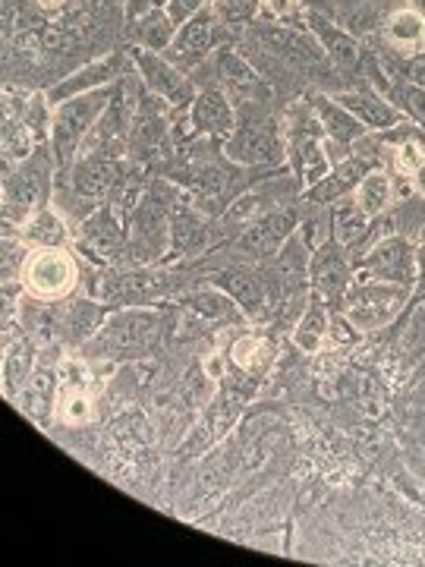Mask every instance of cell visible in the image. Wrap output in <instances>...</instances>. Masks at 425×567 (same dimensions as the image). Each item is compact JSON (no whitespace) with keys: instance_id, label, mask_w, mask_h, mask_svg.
Returning a JSON list of instances; mask_svg holds the SVG:
<instances>
[{"instance_id":"obj_6","label":"cell","mask_w":425,"mask_h":567,"mask_svg":"<svg viewBox=\"0 0 425 567\" xmlns=\"http://www.w3.org/2000/svg\"><path fill=\"white\" fill-rule=\"evenodd\" d=\"M328 136H324L322 123L315 117L312 104L309 107H293V121L287 130V158L293 164V174L312 186L319 183L331 171V158H328Z\"/></svg>"},{"instance_id":"obj_43","label":"cell","mask_w":425,"mask_h":567,"mask_svg":"<svg viewBox=\"0 0 425 567\" xmlns=\"http://www.w3.org/2000/svg\"><path fill=\"white\" fill-rule=\"evenodd\" d=\"M152 7H158V0H126V17L129 20H139Z\"/></svg>"},{"instance_id":"obj_37","label":"cell","mask_w":425,"mask_h":567,"mask_svg":"<svg viewBox=\"0 0 425 567\" xmlns=\"http://www.w3.org/2000/svg\"><path fill=\"white\" fill-rule=\"evenodd\" d=\"M186 303L193 306L196 312H203V316H211V319H230V316H237L234 312V297H227L221 287L218 290H199V293L186 297Z\"/></svg>"},{"instance_id":"obj_38","label":"cell","mask_w":425,"mask_h":567,"mask_svg":"<svg viewBox=\"0 0 425 567\" xmlns=\"http://www.w3.org/2000/svg\"><path fill=\"white\" fill-rule=\"evenodd\" d=\"M85 413H89V398H85L80 375H76V382H66L61 388V416L66 423H80L85 420Z\"/></svg>"},{"instance_id":"obj_27","label":"cell","mask_w":425,"mask_h":567,"mask_svg":"<svg viewBox=\"0 0 425 567\" xmlns=\"http://www.w3.org/2000/svg\"><path fill=\"white\" fill-rule=\"evenodd\" d=\"M199 246H205V224L196 203L180 193L170 212V252L183 256V252H196Z\"/></svg>"},{"instance_id":"obj_28","label":"cell","mask_w":425,"mask_h":567,"mask_svg":"<svg viewBox=\"0 0 425 567\" xmlns=\"http://www.w3.org/2000/svg\"><path fill=\"white\" fill-rule=\"evenodd\" d=\"M211 281H215V287H221L227 297H234L246 316H259L268 303L262 278H256L249 271H218Z\"/></svg>"},{"instance_id":"obj_19","label":"cell","mask_w":425,"mask_h":567,"mask_svg":"<svg viewBox=\"0 0 425 567\" xmlns=\"http://www.w3.org/2000/svg\"><path fill=\"white\" fill-rule=\"evenodd\" d=\"M334 102H341L363 123L369 133H382V130H394V126H404V117H401V107L385 99L382 92H372V89H346V92H338Z\"/></svg>"},{"instance_id":"obj_33","label":"cell","mask_w":425,"mask_h":567,"mask_svg":"<svg viewBox=\"0 0 425 567\" xmlns=\"http://www.w3.org/2000/svg\"><path fill=\"white\" fill-rule=\"evenodd\" d=\"M369 215L356 203H341L334 208V240L341 246H356L363 237H369Z\"/></svg>"},{"instance_id":"obj_45","label":"cell","mask_w":425,"mask_h":567,"mask_svg":"<svg viewBox=\"0 0 425 567\" xmlns=\"http://www.w3.org/2000/svg\"><path fill=\"white\" fill-rule=\"evenodd\" d=\"M413 181L425 189V158H416V162H413Z\"/></svg>"},{"instance_id":"obj_1","label":"cell","mask_w":425,"mask_h":567,"mask_svg":"<svg viewBox=\"0 0 425 567\" xmlns=\"http://www.w3.org/2000/svg\"><path fill=\"white\" fill-rule=\"evenodd\" d=\"M114 89H117V82L104 85V89H95L89 95H80V99L54 104L51 140L48 142H51V152H54V162H58L61 174H66L76 164L89 133L95 130V123L102 121V114L107 111L111 99H114Z\"/></svg>"},{"instance_id":"obj_9","label":"cell","mask_w":425,"mask_h":567,"mask_svg":"<svg viewBox=\"0 0 425 567\" xmlns=\"http://www.w3.org/2000/svg\"><path fill=\"white\" fill-rule=\"evenodd\" d=\"M76 249L85 252L92 262H114L117 256H121L126 244H129V230H126V224L117 218V212H114V205H99L85 221L80 224V230H76Z\"/></svg>"},{"instance_id":"obj_17","label":"cell","mask_w":425,"mask_h":567,"mask_svg":"<svg viewBox=\"0 0 425 567\" xmlns=\"http://www.w3.org/2000/svg\"><path fill=\"white\" fill-rule=\"evenodd\" d=\"M360 265H363L369 278L387 284H410L413 275H416V256H413V246L406 244L404 237L379 240L375 249L365 252Z\"/></svg>"},{"instance_id":"obj_36","label":"cell","mask_w":425,"mask_h":567,"mask_svg":"<svg viewBox=\"0 0 425 567\" xmlns=\"http://www.w3.org/2000/svg\"><path fill=\"white\" fill-rule=\"evenodd\" d=\"M230 353H234V363L240 365V369H246V372H259V369H265V365L271 363V347H268V341L259 338V334L237 341Z\"/></svg>"},{"instance_id":"obj_2","label":"cell","mask_w":425,"mask_h":567,"mask_svg":"<svg viewBox=\"0 0 425 567\" xmlns=\"http://www.w3.org/2000/svg\"><path fill=\"white\" fill-rule=\"evenodd\" d=\"M177 189L155 181L139 196L129 218V256L136 262H158L170 246V212L177 203Z\"/></svg>"},{"instance_id":"obj_31","label":"cell","mask_w":425,"mask_h":567,"mask_svg":"<svg viewBox=\"0 0 425 567\" xmlns=\"http://www.w3.org/2000/svg\"><path fill=\"white\" fill-rule=\"evenodd\" d=\"M387 41L401 51V54H410L416 48H423L425 41V17L419 10H397L385 25Z\"/></svg>"},{"instance_id":"obj_7","label":"cell","mask_w":425,"mask_h":567,"mask_svg":"<svg viewBox=\"0 0 425 567\" xmlns=\"http://www.w3.org/2000/svg\"><path fill=\"white\" fill-rule=\"evenodd\" d=\"M80 281V268L66 249H35L25 262L22 284L41 303H63Z\"/></svg>"},{"instance_id":"obj_41","label":"cell","mask_w":425,"mask_h":567,"mask_svg":"<svg viewBox=\"0 0 425 567\" xmlns=\"http://www.w3.org/2000/svg\"><path fill=\"white\" fill-rule=\"evenodd\" d=\"M297 3L300 0H262L259 10H262L268 20H283V17H290L297 10Z\"/></svg>"},{"instance_id":"obj_22","label":"cell","mask_w":425,"mask_h":567,"mask_svg":"<svg viewBox=\"0 0 425 567\" xmlns=\"http://www.w3.org/2000/svg\"><path fill=\"white\" fill-rule=\"evenodd\" d=\"M369 171H372V167H369L365 158H344V162L334 164V167L324 174L322 181L312 183V186H305L303 203H312V205L341 203V199H346L350 193H356V186H360V181H363Z\"/></svg>"},{"instance_id":"obj_32","label":"cell","mask_w":425,"mask_h":567,"mask_svg":"<svg viewBox=\"0 0 425 567\" xmlns=\"http://www.w3.org/2000/svg\"><path fill=\"white\" fill-rule=\"evenodd\" d=\"M391 196H394V183L387 177L385 171H369L360 186H356V193H353V203L363 208L369 218H379L382 212H385L387 205H391Z\"/></svg>"},{"instance_id":"obj_20","label":"cell","mask_w":425,"mask_h":567,"mask_svg":"<svg viewBox=\"0 0 425 567\" xmlns=\"http://www.w3.org/2000/svg\"><path fill=\"white\" fill-rule=\"evenodd\" d=\"M305 22H309L312 35H315L319 44L324 48L328 61L334 63L341 73H360L363 51H360V44H356V39H353L350 32L338 29V25L331 22V17H324V13H312V10H305Z\"/></svg>"},{"instance_id":"obj_35","label":"cell","mask_w":425,"mask_h":567,"mask_svg":"<svg viewBox=\"0 0 425 567\" xmlns=\"http://www.w3.org/2000/svg\"><path fill=\"white\" fill-rule=\"evenodd\" d=\"M387 99L397 104V107H401L406 117L416 123L419 130H425V89L423 85H416V82H410V80L394 82V85L387 89Z\"/></svg>"},{"instance_id":"obj_34","label":"cell","mask_w":425,"mask_h":567,"mask_svg":"<svg viewBox=\"0 0 425 567\" xmlns=\"http://www.w3.org/2000/svg\"><path fill=\"white\" fill-rule=\"evenodd\" d=\"M324 334H328V312H324V303L319 297L309 300V309L305 316L297 324V344L303 347L305 353H315L322 347Z\"/></svg>"},{"instance_id":"obj_21","label":"cell","mask_w":425,"mask_h":567,"mask_svg":"<svg viewBox=\"0 0 425 567\" xmlns=\"http://www.w3.org/2000/svg\"><path fill=\"white\" fill-rule=\"evenodd\" d=\"M111 303H92V300H70V303L54 306L58 316V334L70 347L89 344L102 331L104 316Z\"/></svg>"},{"instance_id":"obj_46","label":"cell","mask_w":425,"mask_h":567,"mask_svg":"<svg viewBox=\"0 0 425 567\" xmlns=\"http://www.w3.org/2000/svg\"><path fill=\"white\" fill-rule=\"evenodd\" d=\"M410 7H413V10H419V13L425 17V0H410Z\"/></svg>"},{"instance_id":"obj_14","label":"cell","mask_w":425,"mask_h":567,"mask_svg":"<svg viewBox=\"0 0 425 567\" xmlns=\"http://www.w3.org/2000/svg\"><path fill=\"white\" fill-rule=\"evenodd\" d=\"M293 234H297V212L290 205H278L246 227L243 237L237 240V249L252 259H268V256H278Z\"/></svg>"},{"instance_id":"obj_4","label":"cell","mask_w":425,"mask_h":567,"mask_svg":"<svg viewBox=\"0 0 425 567\" xmlns=\"http://www.w3.org/2000/svg\"><path fill=\"white\" fill-rule=\"evenodd\" d=\"M164 319L158 312L126 309L102 324V331L89 341V357H142L158 344Z\"/></svg>"},{"instance_id":"obj_30","label":"cell","mask_w":425,"mask_h":567,"mask_svg":"<svg viewBox=\"0 0 425 567\" xmlns=\"http://www.w3.org/2000/svg\"><path fill=\"white\" fill-rule=\"evenodd\" d=\"M7 353H3V391L13 398L17 391H20L25 382H29V375L35 372V365H39V353H35V344L32 341H13V344L3 347Z\"/></svg>"},{"instance_id":"obj_5","label":"cell","mask_w":425,"mask_h":567,"mask_svg":"<svg viewBox=\"0 0 425 567\" xmlns=\"http://www.w3.org/2000/svg\"><path fill=\"white\" fill-rule=\"evenodd\" d=\"M224 155L240 167H271L287 158V136L265 114H249L246 121L237 117L234 133L224 140Z\"/></svg>"},{"instance_id":"obj_8","label":"cell","mask_w":425,"mask_h":567,"mask_svg":"<svg viewBox=\"0 0 425 567\" xmlns=\"http://www.w3.org/2000/svg\"><path fill=\"white\" fill-rule=\"evenodd\" d=\"M133 63H136V70H139L142 85H145L152 95L164 99V104H170V107H189V104H193V99H196V85H193V80L183 73L180 66H174L164 54H158V51H145V48H133Z\"/></svg>"},{"instance_id":"obj_10","label":"cell","mask_w":425,"mask_h":567,"mask_svg":"<svg viewBox=\"0 0 425 567\" xmlns=\"http://www.w3.org/2000/svg\"><path fill=\"white\" fill-rule=\"evenodd\" d=\"M215 44H218V13H215V7H205L177 29V35L170 41V48L164 51V58L186 73V70L203 66L215 54Z\"/></svg>"},{"instance_id":"obj_40","label":"cell","mask_w":425,"mask_h":567,"mask_svg":"<svg viewBox=\"0 0 425 567\" xmlns=\"http://www.w3.org/2000/svg\"><path fill=\"white\" fill-rule=\"evenodd\" d=\"M211 7V0H164V10L170 13V20L183 25L186 20H193L199 10Z\"/></svg>"},{"instance_id":"obj_11","label":"cell","mask_w":425,"mask_h":567,"mask_svg":"<svg viewBox=\"0 0 425 567\" xmlns=\"http://www.w3.org/2000/svg\"><path fill=\"white\" fill-rule=\"evenodd\" d=\"M211 73H215V82L230 95V102L234 104H259L271 99V89H268V82L259 76V70L246 61V58H240L237 51H230V48L215 51V58H211Z\"/></svg>"},{"instance_id":"obj_3","label":"cell","mask_w":425,"mask_h":567,"mask_svg":"<svg viewBox=\"0 0 425 567\" xmlns=\"http://www.w3.org/2000/svg\"><path fill=\"white\" fill-rule=\"evenodd\" d=\"M58 167L51 142H39V148L20 162L17 171L7 167L3 183V218L25 224L39 208L51 203V171Z\"/></svg>"},{"instance_id":"obj_16","label":"cell","mask_w":425,"mask_h":567,"mask_svg":"<svg viewBox=\"0 0 425 567\" xmlns=\"http://www.w3.org/2000/svg\"><path fill=\"white\" fill-rule=\"evenodd\" d=\"M70 186L85 199H104L123 181V162L117 152H85L66 171Z\"/></svg>"},{"instance_id":"obj_26","label":"cell","mask_w":425,"mask_h":567,"mask_svg":"<svg viewBox=\"0 0 425 567\" xmlns=\"http://www.w3.org/2000/svg\"><path fill=\"white\" fill-rule=\"evenodd\" d=\"M20 237L29 246H35V249H63L73 240V230H70V221L63 218L58 208L44 205L29 221L22 224Z\"/></svg>"},{"instance_id":"obj_42","label":"cell","mask_w":425,"mask_h":567,"mask_svg":"<svg viewBox=\"0 0 425 567\" xmlns=\"http://www.w3.org/2000/svg\"><path fill=\"white\" fill-rule=\"evenodd\" d=\"M404 80L416 82V85H423L425 89V51L423 54H416V58H410L406 61V76Z\"/></svg>"},{"instance_id":"obj_44","label":"cell","mask_w":425,"mask_h":567,"mask_svg":"<svg viewBox=\"0 0 425 567\" xmlns=\"http://www.w3.org/2000/svg\"><path fill=\"white\" fill-rule=\"evenodd\" d=\"M300 7H303V10H312V13H324V17H331L334 0H300Z\"/></svg>"},{"instance_id":"obj_25","label":"cell","mask_w":425,"mask_h":567,"mask_svg":"<svg viewBox=\"0 0 425 567\" xmlns=\"http://www.w3.org/2000/svg\"><path fill=\"white\" fill-rule=\"evenodd\" d=\"M54 388H58V369H54V360H39L35 372L29 375V382L20 388L17 401H20V410H25L35 423H48L51 416V404H54Z\"/></svg>"},{"instance_id":"obj_15","label":"cell","mask_w":425,"mask_h":567,"mask_svg":"<svg viewBox=\"0 0 425 567\" xmlns=\"http://www.w3.org/2000/svg\"><path fill=\"white\" fill-rule=\"evenodd\" d=\"M189 126L199 136H215L227 140L237 126V104L230 102V95L224 92L218 82H205L196 92V99L189 104Z\"/></svg>"},{"instance_id":"obj_13","label":"cell","mask_w":425,"mask_h":567,"mask_svg":"<svg viewBox=\"0 0 425 567\" xmlns=\"http://www.w3.org/2000/svg\"><path fill=\"white\" fill-rule=\"evenodd\" d=\"M404 300L406 290L401 284H387L369 278V284H356V287L346 293L344 303H350L346 319L356 322L360 328H375V324L387 322Z\"/></svg>"},{"instance_id":"obj_39","label":"cell","mask_w":425,"mask_h":567,"mask_svg":"<svg viewBox=\"0 0 425 567\" xmlns=\"http://www.w3.org/2000/svg\"><path fill=\"white\" fill-rule=\"evenodd\" d=\"M259 3L262 0H211L218 20H224L227 25H240V22L252 20L259 13Z\"/></svg>"},{"instance_id":"obj_18","label":"cell","mask_w":425,"mask_h":567,"mask_svg":"<svg viewBox=\"0 0 425 567\" xmlns=\"http://www.w3.org/2000/svg\"><path fill=\"white\" fill-rule=\"evenodd\" d=\"M346 246H341L334 237L315 249V256L309 259V278L324 293V300L341 306L346 300V287H350V262L344 256Z\"/></svg>"},{"instance_id":"obj_23","label":"cell","mask_w":425,"mask_h":567,"mask_svg":"<svg viewBox=\"0 0 425 567\" xmlns=\"http://www.w3.org/2000/svg\"><path fill=\"white\" fill-rule=\"evenodd\" d=\"M309 104H312L315 117L322 123L324 136H328V148H350V145H356L369 133L363 123L346 111L344 104L328 99V95H312Z\"/></svg>"},{"instance_id":"obj_24","label":"cell","mask_w":425,"mask_h":567,"mask_svg":"<svg viewBox=\"0 0 425 567\" xmlns=\"http://www.w3.org/2000/svg\"><path fill=\"white\" fill-rule=\"evenodd\" d=\"M117 82V58H102V61L89 63L76 70L73 76H63L51 92H48V102L63 104L70 99H80V95H89L95 89H104V85H114Z\"/></svg>"},{"instance_id":"obj_12","label":"cell","mask_w":425,"mask_h":567,"mask_svg":"<svg viewBox=\"0 0 425 567\" xmlns=\"http://www.w3.org/2000/svg\"><path fill=\"white\" fill-rule=\"evenodd\" d=\"M170 287H174V275H158V271L133 268V271L107 275L102 281V287H95V290H99L102 303L145 306L155 303L164 293H170Z\"/></svg>"},{"instance_id":"obj_29","label":"cell","mask_w":425,"mask_h":567,"mask_svg":"<svg viewBox=\"0 0 425 567\" xmlns=\"http://www.w3.org/2000/svg\"><path fill=\"white\" fill-rule=\"evenodd\" d=\"M177 29H180V25L170 20V13H167L164 7H152L145 17L133 20V39H136V44L145 48V51H158V54H164V51L170 48L174 35H177Z\"/></svg>"}]
</instances>
